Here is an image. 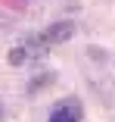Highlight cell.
I'll list each match as a JSON object with an SVG mask.
<instances>
[{"label":"cell","mask_w":115,"mask_h":122,"mask_svg":"<svg viewBox=\"0 0 115 122\" xmlns=\"http://www.w3.org/2000/svg\"><path fill=\"white\" fill-rule=\"evenodd\" d=\"M72 22H53L50 28H44V31H34V35H25L13 50H9V66H25V63H34L40 56H47L53 47H59L62 41L72 38Z\"/></svg>","instance_id":"6da1fadb"},{"label":"cell","mask_w":115,"mask_h":122,"mask_svg":"<svg viewBox=\"0 0 115 122\" xmlns=\"http://www.w3.org/2000/svg\"><path fill=\"white\" fill-rule=\"evenodd\" d=\"M84 119V107L78 97H65V100H59L50 113V122H81Z\"/></svg>","instance_id":"7a4b0ae2"},{"label":"cell","mask_w":115,"mask_h":122,"mask_svg":"<svg viewBox=\"0 0 115 122\" xmlns=\"http://www.w3.org/2000/svg\"><path fill=\"white\" fill-rule=\"evenodd\" d=\"M0 119H3V107H0Z\"/></svg>","instance_id":"3957f363"}]
</instances>
